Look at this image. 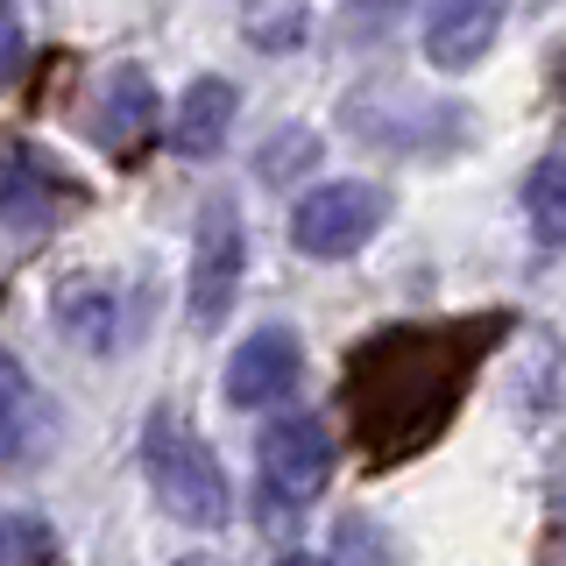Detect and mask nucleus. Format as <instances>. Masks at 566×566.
<instances>
[{"label":"nucleus","mask_w":566,"mask_h":566,"mask_svg":"<svg viewBox=\"0 0 566 566\" xmlns=\"http://www.w3.org/2000/svg\"><path fill=\"white\" fill-rule=\"evenodd\" d=\"M57 318L78 347H114V333H120V305H114L106 283H71L57 297Z\"/></svg>","instance_id":"obj_11"},{"label":"nucleus","mask_w":566,"mask_h":566,"mask_svg":"<svg viewBox=\"0 0 566 566\" xmlns=\"http://www.w3.org/2000/svg\"><path fill=\"white\" fill-rule=\"evenodd\" d=\"M149 120H156V93H149V78H142V71H114V78H106L99 142H106V149H135V142L149 135Z\"/></svg>","instance_id":"obj_10"},{"label":"nucleus","mask_w":566,"mask_h":566,"mask_svg":"<svg viewBox=\"0 0 566 566\" xmlns=\"http://www.w3.org/2000/svg\"><path fill=\"white\" fill-rule=\"evenodd\" d=\"M64 199V177L43 164L35 149H8L0 156V220H22V227H43Z\"/></svg>","instance_id":"obj_9"},{"label":"nucleus","mask_w":566,"mask_h":566,"mask_svg":"<svg viewBox=\"0 0 566 566\" xmlns=\"http://www.w3.org/2000/svg\"><path fill=\"white\" fill-rule=\"evenodd\" d=\"M248 29L262 35V50H283V43H297V35H305V14H297V8H283V14H248Z\"/></svg>","instance_id":"obj_15"},{"label":"nucleus","mask_w":566,"mask_h":566,"mask_svg":"<svg viewBox=\"0 0 566 566\" xmlns=\"http://www.w3.org/2000/svg\"><path fill=\"white\" fill-rule=\"evenodd\" d=\"M22 14L14 8H0V85H14V71H22Z\"/></svg>","instance_id":"obj_16"},{"label":"nucleus","mask_w":566,"mask_h":566,"mask_svg":"<svg viewBox=\"0 0 566 566\" xmlns=\"http://www.w3.org/2000/svg\"><path fill=\"white\" fill-rule=\"evenodd\" d=\"M43 432V403H35V382H29V368L14 361L8 347H0V447H29V439Z\"/></svg>","instance_id":"obj_12"},{"label":"nucleus","mask_w":566,"mask_h":566,"mask_svg":"<svg viewBox=\"0 0 566 566\" xmlns=\"http://www.w3.org/2000/svg\"><path fill=\"white\" fill-rule=\"evenodd\" d=\"M489 326H389L347 361V418L376 460H403L447 432L474 361L489 354Z\"/></svg>","instance_id":"obj_1"},{"label":"nucleus","mask_w":566,"mask_h":566,"mask_svg":"<svg viewBox=\"0 0 566 566\" xmlns=\"http://www.w3.org/2000/svg\"><path fill=\"white\" fill-rule=\"evenodd\" d=\"M234 85L227 78H199V85H185V99H177V114H170V142H177V156H212L227 142V128H234Z\"/></svg>","instance_id":"obj_8"},{"label":"nucleus","mask_w":566,"mask_h":566,"mask_svg":"<svg viewBox=\"0 0 566 566\" xmlns=\"http://www.w3.org/2000/svg\"><path fill=\"white\" fill-rule=\"evenodd\" d=\"M376 227H382V191L376 185H326V191H312V199H297V212H291V241L318 262L354 255Z\"/></svg>","instance_id":"obj_5"},{"label":"nucleus","mask_w":566,"mask_h":566,"mask_svg":"<svg viewBox=\"0 0 566 566\" xmlns=\"http://www.w3.org/2000/svg\"><path fill=\"white\" fill-rule=\"evenodd\" d=\"M241 262H248L241 220H234V206H227V199H212V206L199 212L191 276H185V291H191V318H199V326H220V318H227V305H234V291H241Z\"/></svg>","instance_id":"obj_4"},{"label":"nucleus","mask_w":566,"mask_h":566,"mask_svg":"<svg viewBox=\"0 0 566 566\" xmlns=\"http://www.w3.org/2000/svg\"><path fill=\"white\" fill-rule=\"evenodd\" d=\"M255 482L276 510H305L333 482V439L318 418H276L255 447Z\"/></svg>","instance_id":"obj_3"},{"label":"nucleus","mask_w":566,"mask_h":566,"mask_svg":"<svg viewBox=\"0 0 566 566\" xmlns=\"http://www.w3.org/2000/svg\"><path fill=\"white\" fill-rule=\"evenodd\" d=\"M283 566H326V559H312V553H291V559H283Z\"/></svg>","instance_id":"obj_17"},{"label":"nucleus","mask_w":566,"mask_h":566,"mask_svg":"<svg viewBox=\"0 0 566 566\" xmlns=\"http://www.w3.org/2000/svg\"><path fill=\"white\" fill-rule=\"evenodd\" d=\"M495 29H503V14H495L489 0H453V8H439L432 22H424V57L439 71H468L495 43Z\"/></svg>","instance_id":"obj_7"},{"label":"nucleus","mask_w":566,"mask_h":566,"mask_svg":"<svg viewBox=\"0 0 566 566\" xmlns=\"http://www.w3.org/2000/svg\"><path fill=\"white\" fill-rule=\"evenodd\" d=\"M297 368H305V354L283 326H262L248 333L234 347V361H227V403L234 411H262V403H283L297 389Z\"/></svg>","instance_id":"obj_6"},{"label":"nucleus","mask_w":566,"mask_h":566,"mask_svg":"<svg viewBox=\"0 0 566 566\" xmlns=\"http://www.w3.org/2000/svg\"><path fill=\"white\" fill-rule=\"evenodd\" d=\"M524 212L538 227V241H566V156H545L524 177Z\"/></svg>","instance_id":"obj_13"},{"label":"nucleus","mask_w":566,"mask_h":566,"mask_svg":"<svg viewBox=\"0 0 566 566\" xmlns=\"http://www.w3.org/2000/svg\"><path fill=\"white\" fill-rule=\"evenodd\" d=\"M177 566H212V559H206V553H191V559H177Z\"/></svg>","instance_id":"obj_18"},{"label":"nucleus","mask_w":566,"mask_h":566,"mask_svg":"<svg viewBox=\"0 0 566 566\" xmlns=\"http://www.w3.org/2000/svg\"><path fill=\"white\" fill-rule=\"evenodd\" d=\"M0 566H57V538L43 517H0Z\"/></svg>","instance_id":"obj_14"},{"label":"nucleus","mask_w":566,"mask_h":566,"mask_svg":"<svg viewBox=\"0 0 566 566\" xmlns=\"http://www.w3.org/2000/svg\"><path fill=\"white\" fill-rule=\"evenodd\" d=\"M142 460H149V489H156V503H164L170 517H185L199 531H220L227 517H234V495H227L220 460H212V447L191 432V424L156 418Z\"/></svg>","instance_id":"obj_2"}]
</instances>
